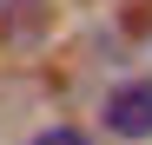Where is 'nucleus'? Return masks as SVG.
<instances>
[{
  "label": "nucleus",
  "instance_id": "nucleus-1",
  "mask_svg": "<svg viewBox=\"0 0 152 145\" xmlns=\"http://www.w3.org/2000/svg\"><path fill=\"white\" fill-rule=\"evenodd\" d=\"M99 112H106V132H113V138L145 145V138H152V79H119Z\"/></svg>",
  "mask_w": 152,
  "mask_h": 145
},
{
  "label": "nucleus",
  "instance_id": "nucleus-3",
  "mask_svg": "<svg viewBox=\"0 0 152 145\" xmlns=\"http://www.w3.org/2000/svg\"><path fill=\"white\" fill-rule=\"evenodd\" d=\"M33 13H40V0H0V27H20Z\"/></svg>",
  "mask_w": 152,
  "mask_h": 145
},
{
  "label": "nucleus",
  "instance_id": "nucleus-2",
  "mask_svg": "<svg viewBox=\"0 0 152 145\" xmlns=\"http://www.w3.org/2000/svg\"><path fill=\"white\" fill-rule=\"evenodd\" d=\"M27 145H93L86 132H73V125H46V132H33Z\"/></svg>",
  "mask_w": 152,
  "mask_h": 145
}]
</instances>
